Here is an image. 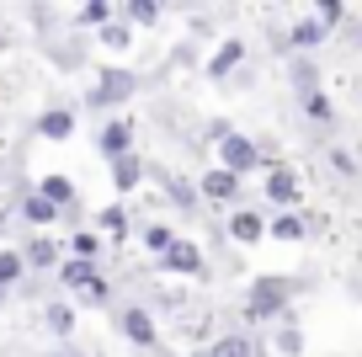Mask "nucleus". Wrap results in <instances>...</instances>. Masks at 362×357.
I'll return each instance as SVG.
<instances>
[{
	"mask_svg": "<svg viewBox=\"0 0 362 357\" xmlns=\"http://www.w3.org/2000/svg\"><path fill=\"white\" fill-rule=\"evenodd\" d=\"M293 299V283L288 278H256L250 283V299H245V320H277Z\"/></svg>",
	"mask_w": 362,
	"mask_h": 357,
	"instance_id": "obj_1",
	"label": "nucleus"
},
{
	"mask_svg": "<svg viewBox=\"0 0 362 357\" xmlns=\"http://www.w3.org/2000/svg\"><path fill=\"white\" fill-rule=\"evenodd\" d=\"M134 91H139V75L123 69V64H112V69L96 75V86H90V107H123Z\"/></svg>",
	"mask_w": 362,
	"mask_h": 357,
	"instance_id": "obj_2",
	"label": "nucleus"
},
{
	"mask_svg": "<svg viewBox=\"0 0 362 357\" xmlns=\"http://www.w3.org/2000/svg\"><path fill=\"white\" fill-rule=\"evenodd\" d=\"M261 166V149L250 144L245 134H224L218 139V171H229V176H245V171Z\"/></svg>",
	"mask_w": 362,
	"mask_h": 357,
	"instance_id": "obj_3",
	"label": "nucleus"
},
{
	"mask_svg": "<svg viewBox=\"0 0 362 357\" xmlns=\"http://www.w3.org/2000/svg\"><path fill=\"white\" fill-rule=\"evenodd\" d=\"M160 267H165V272H181V278H197V283L208 278V256L197 251V240H181V234H176V246L160 256Z\"/></svg>",
	"mask_w": 362,
	"mask_h": 357,
	"instance_id": "obj_4",
	"label": "nucleus"
},
{
	"mask_svg": "<svg viewBox=\"0 0 362 357\" xmlns=\"http://www.w3.org/2000/svg\"><path fill=\"white\" fill-rule=\"evenodd\" d=\"M117 325H123V336L134 346H160V325H155V314H149V310H123V314H117Z\"/></svg>",
	"mask_w": 362,
	"mask_h": 357,
	"instance_id": "obj_5",
	"label": "nucleus"
},
{
	"mask_svg": "<svg viewBox=\"0 0 362 357\" xmlns=\"http://www.w3.org/2000/svg\"><path fill=\"white\" fill-rule=\"evenodd\" d=\"M16 256H22L27 272H48V267H59V240H48V234H33V240H27Z\"/></svg>",
	"mask_w": 362,
	"mask_h": 357,
	"instance_id": "obj_6",
	"label": "nucleus"
},
{
	"mask_svg": "<svg viewBox=\"0 0 362 357\" xmlns=\"http://www.w3.org/2000/svg\"><path fill=\"white\" fill-rule=\"evenodd\" d=\"M267 198L288 213V208L298 203V176H293L288 166H267Z\"/></svg>",
	"mask_w": 362,
	"mask_h": 357,
	"instance_id": "obj_7",
	"label": "nucleus"
},
{
	"mask_svg": "<svg viewBox=\"0 0 362 357\" xmlns=\"http://www.w3.org/2000/svg\"><path fill=\"white\" fill-rule=\"evenodd\" d=\"M197 192H203L208 203H240V176H229V171H208L203 181H197Z\"/></svg>",
	"mask_w": 362,
	"mask_h": 357,
	"instance_id": "obj_8",
	"label": "nucleus"
},
{
	"mask_svg": "<svg viewBox=\"0 0 362 357\" xmlns=\"http://www.w3.org/2000/svg\"><path fill=\"white\" fill-rule=\"evenodd\" d=\"M96 144H102L107 160H117V155H128V144H134V128H128L123 118H107L102 134H96Z\"/></svg>",
	"mask_w": 362,
	"mask_h": 357,
	"instance_id": "obj_9",
	"label": "nucleus"
},
{
	"mask_svg": "<svg viewBox=\"0 0 362 357\" xmlns=\"http://www.w3.org/2000/svg\"><path fill=\"white\" fill-rule=\"evenodd\" d=\"M59 283H64V288H75V293H86L90 283H102V272H96V261H59Z\"/></svg>",
	"mask_w": 362,
	"mask_h": 357,
	"instance_id": "obj_10",
	"label": "nucleus"
},
{
	"mask_svg": "<svg viewBox=\"0 0 362 357\" xmlns=\"http://www.w3.org/2000/svg\"><path fill=\"white\" fill-rule=\"evenodd\" d=\"M229 234H235L240 246H256L261 234H267V219H261L256 208H235V219H229Z\"/></svg>",
	"mask_w": 362,
	"mask_h": 357,
	"instance_id": "obj_11",
	"label": "nucleus"
},
{
	"mask_svg": "<svg viewBox=\"0 0 362 357\" xmlns=\"http://www.w3.org/2000/svg\"><path fill=\"white\" fill-rule=\"evenodd\" d=\"M107 166H112V187H117V192H134L139 181H144V160H139L134 149H128V155H117V160H107Z\"/></svg>",
	"mask_w": 362,
	"mask_h": 357,
	"instance_id": "obj_12",
	"label": "nucleus"
},
{
	"mask_svg": "<svg viewBox=\"0 0 362 357\" xmlns=\"http://www.w3.org/2000/svg\"><path fill=\"white\" fill-rule=\"evenodd\" d=\"M240 59H245V43H240V38H224V43L214 48V59H208V80H224Z\"/></svg>",
	"mask_w": 362,
	"mask_h": 357,
	"instance_id": "obj_13",
	"label": "nucleus"
},
{
	"mask_svg": "<svg viewBox=\"0 0 362 357\" xmlns=\"http://www.w3.org/2000/svg\"><path fill=\"white\" fill-rule=\"evenodd\" d=\"M37 198L54 203V208L64 213V208H75V181H69V176H43V181H37Z\"/></svg>",
	"mask_w": 362,
	"mask_h": 357,
	"instance_id": "obj_14",
	"label": "nucleus"
},
{
	"mask_svg": "<svg viewBox=\"0 0 362 357\" xmlns=\"http://www.w3.org/2000/svg\"><path fill=\"white\" fill-rule=\"evenodd\" d=\"M37 134H43V139H54V144H59V139H69V134H75V112L48 107L43 118H37Z\"/></svg>",
	"mask_w": 362,
	"mask_h": 357,
	"instance_id": "obj_15",
	"label": "nucleus"
},
{
	"mask_svg": "<svg viewBox=\"0 0 362 357\" xmlns=\"http://www.w3.org/2000/svg\"><path fill=\"white\" fill-rule=\"evenodd\" d=\"M277 43H288V48H320V43H325V27L309 16V22H293L283 38H277Z\"/></svg>",
	"mask_w": 362,
	"mask_h": 357,
	"instance_id": "obj_16",
	"label": "nucleus"
},
{
	"mask_svg": "<svg viewBox=\"0 0 362 357\" xmlns=\"http://www.w3.org/2000/svg\"><path fill=\"white\" fill-rule=\"evenodd\" d=\"M22 219L33 224V230H48V224L59 219V208H54V203H43L37 192H27V198H22Z\"/></svg>",
	"mask_w": 362,
	"mask_h": 357,
	"instance_id": "obj_17",
	"label": "nucleus"
},
{
	"mask_svg": "<svg viewBox=\"0 0 362 357\" xmlns=\"http://www.w3.org/2000/svg\"><path fill=\"white\" fill-rule=\"evenodd\" d=\"M203 357H256V341H250L245 331H240V336H218Z\"/></svg>",
	"mask_w": 362,
	"mask_h": 357,
	"instance_id": "obj_18",
	"label": "nucleus"
},
{
	"mask_svg": "<svg viewBox=\"0 0 362 357\" xmlns=\"http://www.w3.org/2000/svg\"><path fill=\"white\" fill-rule=\"evenodd\" d=\"M96 234H107V240H123V234H128V213L117 208V203H107V208L96 213Z\"/></svg>",
	"mask_w": 362,
	"mask_h": 357,
	"instance_id": "obj_19",
	"label": "nucleus"
},
{
	"mask_svg": "<svg viewBox=\"0 0 362 357\" xmlns=\"http://www.w3.org/2000/svg\"><path fill=\"white\" fill-rule=\"evenodd\" d=\"M43 325H48V331H54V336H69V331H75V304L54 299V304H48V310H43Z\"/></svg>",
	"mask_w": 362,
	"mask_h": 357,
	"instance_id": "obj_20",
	"label": "nucleus"
},
{
	"mask_svg": "<svg viewBox=\"0 0 362 357\" xmlns=\"http://www.w3.org/2000/svg\"><path fill=\"white\" fill-rule=\"evenodd\" d=\"M102 246H107V240H102L96 230H80V234H69V256H75V261H96V256H102Z\"/></svg>",
	"mask_w": 362,
	"mask_h": 357,
	"instance_id": "obj_21",
	"label": "nucleus"
},
{
	"mask_svg": "<svg viewBox=\"0 0 362 357\" xmlns=\"http://www.w3.org/2000/svg\"><path fill=\"white\" fill-rule=\"evenodd\" d=\"M123 16H128V22H139V27H155L160 16H165V6H160V0H128Z\"/></svg>",
	"mask_w": 362,
	"mask_h": 357,
	"instance_id": "obj_22",
	"label": "nucleus"
},
{
	"mask_svg": "<svg viewBox=\"0 0 362 357\" xmlns=\"http://www.w3.org/2000/svg\"><path fill=\"white\" fill-rule=\"evenodd\" d=\"M267 230H272V240H304V219L298 213H277Z\"/></svg>",
	"mask_w": 362,
	"mask_h": 357,
	"instance_id": "obj_23",
	"label": "nucleus"
},
{
	"mask_svg": "<svg viewBox=\"0 0 362 357\" xmlns=\"http://www.w3.org/2000/svg\"><path fill=\"white\" fill-rule=\"evenodd\" d=\"M22 278H27L22 256H16V251H0V288H16Z\"/></svg>",
	"mask_w": 362,
	"mask_h": 357,
	"instance_id": "obj_24",
	"label": "nucleus"
},
{
	"mask_svg": "<svg viewBox=\"0 0 362 357\" xmlns=\"http://www.w3.org/2000/svg\"><path fill=\"white\" fill-rule=\"evenodd\" d=\"M144 246H149V256H165V251L176 246V230H165V224H149V230H144Z\"/></svg>",
	"mask_w": 362,
	"mask_h": 357,
	"instance_id": "obj_25",
	"label": "nucleus"
},
{
	"mask_svg": "<svg viewBox=\"0 0 362 357\" xmlns=\"http://www.w3.org/2000/svg\"><path fill=\"white\" fill-rule=\"evenodd\" d=\"M304 118H309V123H330V118H336V107H330V96H325V91L304 96Z\"/></svg>",
	"mask_w": 362,
	"mask_h": 357,
	"instance_id": "obj_26",
	"label": "nucleus"
},
{
	"mask_svg": "<svg viewBox=\"0 0 362 357\" xmlns=\"http://www.w3.org/2000/svg\"><path fill=\"white\" fill-rule=\"evenodd\" d=\"M96 38H102V48H112V54H123V48L134 43V33H128L123 22H107V27H102V33H96Z\"/></svg>",
	"mask_w": 362,
	"mask_h": 357,
	"instance_id": "obj_27",
	"label": "nucleus"
},
{
	"mask_svg": "<svg viewBox=\"0 0 362 357\" xmlns=\"http://www.w3.org/2000/svg\"><path fill=\"white\" fill-rule=\"evenodd\" d=\"M75 22H86V27H107V22H112V6H102V0H86V6L75 11Z\"/></svg>",
	"mask_w": 362,
	"mask_h": 357,
	"instance_id": "obj_28",
	"label": "nucleus"
},
{
	"mask_svg": "<svg viewBox=\"0 0 362 357\" xmlns=\"http://www.w3.org/2000/svg\"><path fill=\"white\" fill-rule=\"evenodd\" d=\"M293 86L304 91V96H315V91H320V69L309 64V59H298V64H293Z\"/></svg>",
	"mask_w": 362,
	"mask_h": 357,
	"instance_id": "obj_29",
	"label": "nucleus"
},
{
	"mask_svg": "<svg viewBox=\"0 0 362 357\" xmlns=\"http://www.w3.org/2000/svg\"><path fill=\"white\" fill-rule=\"evenodd\" d=\"M298 346H304V336H298L293 325H283V331H277V352H283V357H298Z\"/></svg>",
	"mask_w": 362,
	"mask_h": 357,
	"instance_id": "obj_30",
	"label": "nucleus"
},
{
	"mask_svg": "<svg viewBox=\"0 0 362 357\" xmlns=\"http://www.w3.org/2000/svg\"><path fill=\"white\" fill-rule=\"evenodd\" d=\"M315 22H320V27H325V33H330V27L341 22V0H325V6H320V16H315Z\"/></svg>",
	"mask_w": 362,
	"mask_h": 357,
	"instance_id": "obj_31",
	"label": "nucleus"
},
{
	"mask_svg": "<svg viewBox=\"0 0 362 357\" xmlns=\"http://www.w3.org/2000/svg\"><path fill=\"white\" fill-rule=\"evenodd\" d=\"M330 166L336 171H357V160H351V149H330Z\"/></svg>",
	"mask_w": 362,
	"mask_h": 357,
	"instance_id": "obj_32",
	"label": "nucleus"
},
{
	"mask_svg": "<svg viewBox=\"0 0 362 357\" xmlns=\"http://www.w3.org/2000/svg\"><path fill=\"white\" fill-rule=\"evenodd\" d=\"M80 299H86V304H107V278H102V283H90V288L80 293Z\"/></svg>",
	"mask_w": 362,
	"mask_h": 357,
	"instance_id": "obj_33",
	"label": "nucleus"
},
{
	"mask_svg": "<svg viewBox=\"0 0 362 357\" xmlns=\"http://www.w3.org/2000/svg\"><path fill=\"white\" fill-rule=\"evenodd\" d=\"M6 299H11V288H0V310H6Z\"/></svg>",
	"mask_w": 362,
	"mask_h": 357,
	"instance_id": "obj_34",
	"label": "nucleus"
}]
</instances>
